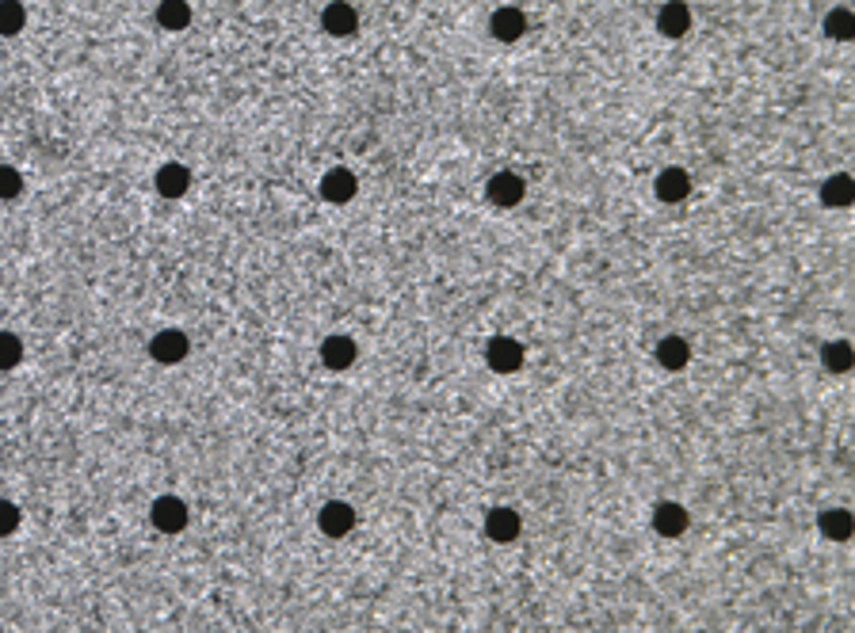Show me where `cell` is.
<instances>
[{
  "instance_id": "18",
  "label": "cell",
  "mask_w": 855,
  "mask_h": 633,
  "mask_svg": "<svg viewBox=\"0 0 855 633\" xmlns=\"http://www.w3.org/2000/svg\"><path fill=\"white\" fill-rule=\"evenodd\" d=\"M851 344L848 339H836V344H825L821 348V359H825V366L832 370V375H844V370H851Z\"/></svg>"
},
{
  "instance_id": "16",
  "label": "cell",
  "mask_w": 855,
  "mask_h": 633,
  "mask_svg": "<svg viewBox=\"0 0 855 633\" xmlns=\"http://www.w3.org/2000/svg\"><path fill=\"white\" fill-rule=\"evenodd\" d=\"M817 527H821V534H825L829 542H848V538H851V515H848L844 508H829V511H821Z\"/></svg>"
},
{
  "instance_id": "1",
  "label": "cell",
  "mask_w": 855,
  "mask_h": 633,
  "mask_svg": "<svg viewBox=\"0 0 855 633\" xmlns=\"http://www.w3.org/2000/svg\"><path fill=\"white\" fill-rule=\"evenodd\" d=\"M486 363L496 375H515L523 366V344L512 336H493L486 344Z\"/></svg>"
},
{
  "instance_id": "17",
  "label": "cell",
  "mask_w": 855,
  "mask_h": 633,
  "mask_svg": "<svg viewBox=\"0 0 855 633\" xmlns=\"http://www.w3.org/2000/svg\"><path fill=\"white\" fill-rule=\"evenodd\" d=\"M321 23H325L329 35H351L356 23H359V15H356V8H351V5H329L325 15H321Z\"/></svg>"
},
{
  "instance_id": "10",
  "label": "cell",
  "mask_w": 855,
  "mask_h": 633,
  "mask_svg": "<svg viewBox=\"0 0 855 633\" xmlns=\"http://www.w3.org/2000/svg\"><path fill=\"white\" fill-rule=\"evenodd\" d=\"M321 359H325L329 370H348L356 363V339L351 336H329L325 344H321Z\"/></svg>"
},
{
  "instance_id": "14",
  "label": "cell",
  "mask_w": 855,
  "mask_h": 633,
  "mask_svg": "<svg viewBox=\"0 0 855 633\" xmlns=\"http://www.w3.org/2000/svg\"><path fill=\"white\" fill-rule=\"evenodd\" d=\"M851 199H855V184H851V176H844V172L829 176V180H825V187H821V203H825V206H832V210H844V206H851Z\"/></svg>"
},
{
  "instance_id": "20",
  "label": "cell",
  "mask_w": 855,
  "mask_h": 633,
  "mask_svg": "<svg viewBox=\"0 0 855 633\" xmlns=\"http://www.w3.org/2000/svg\"><path fill=\"white\" fill-rule=\"evenodd\" d=\"M825 31L832 39H855V15L848 8H832L825 20Z\"/></svg>"
},
{
  "instance_id": "5",
  "label": "cell",
  "mask_w": 855,
  "mask_h": 633,
  "mask_svg": "<svg viewBox=\"0 0 855 633\" xmlns=\"http://www.w3.org/2000/svg\"><path fill=\"white\" fill-rule=\"evenodd\" d=\"M317 523H321V530H325L329 538H344V534L356 527V511H351V504H344V500H329V504L321 508Z\"/></svg>"
},
{
  "instance_id": "13",
  "label": "cell",
  "mask_w": 855,
  "mask_h": 633,
  "mask_svg": "<svg viewBox=\"0 0 855 633\" xmlns=\"http://www.w3.org/2000/svg\"><path fill=\"white\" fill-rule=\"evenodd\" d=\"M321 194H325L329 203H348L351 194H356V176H351L348 168L325 172V180H321Z\"/></svg>"
},
{
  "instance_id": "24",
  "label": "cell",
  "mask_w": 855,
  "mask_h": 633,
  "mask_svg": "<svg viewBox=\"0 0 855 633\" xmlns=\"http://www.w3.org/2000/svg\"><path fill=\"white\" fill-rule=\"evenodd\" d=\"M15 527H20V508L12 500H0V534H12Z\"/></svg>"
},
{
  "instance_id": "11",
  "label": "cell",
  "mask_w": 855,
  "mask_h": 633,
  "mask_svg": "<svg viewBox=\"0 0 855 633\" xmlns=\"http://www.w3.org/2000/svg\"><path fill=\"white\" fill-rule=\"evenodd\" d=\"M691 191V176L684 168H665L657 176V199L660 203H680Z\"/></svg>"
},
{
  "instance_id": "6",
  "label": "cell",
  "mask_w": 855,
  "mask_h": 633,
  "mask_svg": "<svg viewBox=\"0 0 855 633\" xmlns=\"http://www.w3.org/2000/svg\"><path fill=\"white\" fill-rule=\"evenodd\" d=\"M520 511H512V508H489V515H486V534L493 542H500V546H508V542H515L520 538Z\"/></svg>"
},
{
  "instance_id": "8",
  "label": "cell",
  "mask_w": 855,
  "mask_h": 633,
  "mask_svg": "<svg viewBox=\"0 0 855 633\" xmlns=\"http://www.w3.org/2000/svg\"><path fill=\"white\" fill-rule=\"evenodd\" d=\"M489 31H493V39H500V42H515L527 31V15L520 8H496L493 20H489Z\"/></svg>"
},
{
  "instance_id": "19",
  "label": "cell",
  "mask_w": 855,
  "mask_h": 633,
  "mask_svg": "<svg viewBox=\"0 0 855 633\" xmlns=\"http://www.w3.org/2000/svg\"><path fill=\"white\" fill-rule=\"evenodd\" d=\"M157 23H165L168 31H184L191 23V8L180 5V0H168V5L157 8Z\"/></svg>"
},
{
  "instance_id": "9",
  "label": "cell",
  "mask_w": 855,
  "mask_h": 633,
  "mask_svg": "<svg viewBox=\"0 0 855 633\" xmlns=\"http://www.w3.org/2000/svg\"><path fill=\"white\" fill-rule=\"evenodd\" d=\"M153 187H157V194H165V199H180L191 187V172L184 165H160L153 176Z\"/></svg>"
},
{
  "instance_id": "21",
  "label": "cell",
  "mask_w": 855,
  "mask_h": 633,
  "mask_svg": "<svg viewBox=\"0 0 855 633\" xmlns=\"http://www.w3.org/2000/svg\"><path fill=\"white\" fill-rule=\"evenodd\" d=\"M23 359V344L15 332H0V370H12Z\"/></svg>"
},
{
  "instance_id": "23",
  "label": "cell",
  "mask_w": 855,
  "mask_h": 633,
  "mask_svg": "<svg viewBox=\"0 0 855 633\" xmlns=\"http://www.w3.org/2000/svg\"><path fill=\"white\" fill-rule=\"evenodd\" d=\"M20 191H23V176L8 165H0V199H15Z\"/></svg>"
},
{
  "instance_id": "2",
  "label": "cell",
  "mask_w": 855,
  "mask_h": 633,
  "mask_svg": "<svg viewBox=\"0 0 855 633\" xmlns=\"http://www.w3.org/2000/svg\"><path fill=\"white\" fill-rule=\"evenodd\" d=\"M150 519L160 534H176L187 527V504L180 496H157L153 508H150Z\"/></svg>"
},
{
  "instance_id": "3",
  "label": "cell",
  "mask_w": 855,
  "mask_h": 633,
  "mask_svg": "<svg viewBox=\"0 0 855 633\" xmlns=\"http://www.w3.org/2000/svg\"><path fill=\"white\" fill-rule=\"evenodd\" d=\"M187 336L184 332H176V329H165V332H157L153 339H150V359H157V363H165V366H172V363H184L187 359Z\"/></svg>"
},
{
  "instance_id": "22",
  "label": "cell",
  "mask_w": 855,
  "mask_h": 633,
  "mask_svg": "<svg viewBox=\"0 0 855 633\" xmlns=\"http://www.w3.org/2000/svg\"><path fill=\"white\" fill-rule=\"evenodd\" d=\"M27 23V12H23V5H12V0H5L0 5V35H15Z\"/></svg>"
},
{
  "instance_id": "15",
  "label": "cell",
  "mask_w": 855,
  "mask_h": 633,
  "mask_svg": "<svg viewBox=\"0 0 855 633\" xmlns=\"http://www.w3.org/2000/svg\"><path fill=\"white\" fill-rule=\"evenodd\" d=\"M657 27H660V35H669V39L687 35V27H691L687 5H665V8L657 12Z\"/></svg>"
},
{
  "instance_id": "4",
  "label": "cell",
  "mask_w": 855,
  "mask_h": 633,
  "mask_svg": "<svg viewBox=\"0 0 855 633\" xmlns=\"http://www.w3.org/2000/svg\"><path fill=\"white\" fill-rule=\"evenodd\" d=\"M523 191H527V184L515 172H496V176H489V184H486V194H489L493 206H520Z\"/></svg>"
},
{
  "instance_id": "12",
  "label": "cell",
  "mask_w": 855,
  "mask_h": 633,
  "mask_svg": "<svg viewBox=\"0 0 855 633\" xmlns=\"http://www.w3.org/2000/svg\"><path fill=\"white\" fill-rule=\"evenodd\" d=\"M657 363L665 366V370H684L691 363V348H687V339L684 336H665L657 344Z\"/></svg>"
},
{
  "instance_id": "7",
  "label": "cell",
  "mask_w": 855,
  "mask_h": 633,
  "mask_svg": "<svg viewBox=\"0 0 855 633\" xmlns=\"http://www.w3.org/2000/svg\"><path fill=\"white\" fill-rule=\"evenodd\" d=\"M653 530L660 534V538H680V534L687 530V511H684V504H672V500L657 504V511H653Z\"/></svg>"
}]
</instances>
